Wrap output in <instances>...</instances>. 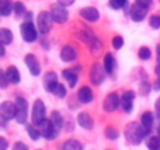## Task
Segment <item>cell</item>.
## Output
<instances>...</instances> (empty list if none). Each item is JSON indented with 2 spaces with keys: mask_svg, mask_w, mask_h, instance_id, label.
I'll return each mask as SVG.
<instances>
[{
  "mask_svg": "<svg viewBox=\"0 0 160 150\" xmlns=\"http://www.w3.org/2000/svg\"><path fill=\"white\" fill-rule=\"evenodd\" d=\"M124 135L127 138V140L133 146H138L143 142L145 138H148L146 131L143 129V126L138 122H129L125 126Z\"/></svg>",
  "mask_w": 160,
  "mask_h": 150,
  "instance_id": "obj_1",
  "label": "cell"
},
{
  "mask_svg": "<svg viewBox=\"0 0 160 150\" xmlns=\"http://www.w3.org/2000/svg\"><path fill=\"white\" fill-rule=\"evenodd\" d=\"M31 119L35 126H39L45 119H47V108L42 100H35L32 105V112H31Z\"/></svg>",
  "mask_w": 160,
  "mask_h": 150,
  "instance_id": "obj_2",
  "label": "cell"
},
{
  "mask_svg": "<svg viewBox=\"0 0 160 150\" xmlns=\"http://www.w3.org/2000/svg\"><path fill=\"white\" fill-rule=\"evenodd\" d=\"M16 121L20 125H24L28 119V101L24 97L16 98Z\"/></svg>",
  "mask_w": 160,
  "mask_h": 150,
  "instance_id": "obj_3",
  "label": "cell"
},
{
  "mask_svg": "<svg viewBox=\"0 0 160 150\" xmlns=\"http://www.w3.org/2000/svg\"><path fill=\"white\" fill-rule=\"evenodd\" d=\"M52 24H53V18L49 11H41L38 14V17H37V28H38V31L42 35L49 32L51 28H52Z\"/></svg>",
  "mask_w": 160,
  "mask_h": 150,
  "instance_id": "obj_4",
  "label": "cell"
},
{
  "mask_svg": "<svg viewBox=\"0 0 160 150\" xmlns=\"http://www.w3.org/2000/svg\"><path fill=\"white\" fill-rule=\"evenodd\" d=\"M49 13L53 18V22H56V24H63V22H66L68 20H69L68 8L65 7L63 4H61V3H53V4L51 6Z\"/></svg>",
  "mask_w": 160,
  "mask_h": 150,
  "instance_id": "obj_5",
  "label": "cell"
},
{
  "mask_svg": "<svg viewBox=\"0 0 160 150\" xmlns=\"http://www.w3.org/2000/svg\"><path fill=\"white\" fill-rule=\"evenodd\" d=\"M105 69H104V65H101L100 62H94L91 65V69H90V81L91 84L94 86H100V84L104 81L105 79Z\"/></svg>",
  "mask_w": 160,
  "mask_h": 150,
  "instance_id": "obj_6",
  "label": "cell"
},
{
  "mask_svg": "<svg viewBox=\"0 0 160 150\" xmlns=\"http://www.w3.org/2000/svg\"><path fill=\"white\" fill-rule=\"evenodd\" d=\"M148 8H149L148 6L142 4V3H139V2L133 3L129 8V16H131V18H132V21H135V22L143 21L148 14Z\"/></svg>",
  "mask_w": 160,
  "mask_h": 150,
  "instance_id": "obj_7",
  "label": "cell"
},
{
  "mask_svg": "<svg viewBox=\"0 0 160 150\" xmlns=\"http://www.w3.org/2000/svg\"><path fill=\"white\" fill-rule=\"evenodd\" d=\"M21 36L25 42H34L38 38L37 27L32 24V21H24L21 24Z\"/></svg>",
  "mask_w": 160,
  "mask_h": 150,
  "instance_id": "obj_8",
  "label": "cell"
},
{
  "mask_svg": "<svg viewBox=\"0 0 160 150\" xmlns=\"http://www.w3.org/2000/svg\"><path fill=\"white\" fill-rule=\"evenodd\" d=\"M39 131H41V135L42 138H45L47 140H53L58 138L59 135V131L53 126V123L51 122V119H45L41 125L38 126Z\"/></svg>",
  "mask_w": 160,
  "mask_h": 150,
  "instance_id": "obj_9",
  "label": "cell"
},
{
  "mask_svg": "<svg viewBox=\"0 0 160 150\" xmlns=\"http://www.w3.org/2000/svg\"><path fill=\"white\" fill-rule=\"evenodd\" d=\"M121 105V97L117 93H110L102 101V108L105 112H114Z\"/></svg>",
  "mask_w": 160,
  "mask_h": 150,
  "instance_id": "obj_10",
  "label": "cell"
},
{
  "mask_svg": "<svg viewBox=\"0 0 160 150\" xmlns=\"http://www.w3.org/2000/svg\"><path fill=\"white\" fill-rule=\"evenodd\" d=\"M0 118L4 122L16 118V104L10 103V101H4L0 104Z\"/></svg>",
  "mask_w": 160,
  "mask_h": 150,
  "instance_id": "obj_11",
  "label": "cell"
},
{
  "mask_svg": "<svg viewBox=\"0 0 160 150\" xmlns=\"http://www.w3.org/2000/svg\"><path fill=\"white\" fill-rule=\"evenodd\" d=\"M135 91L132 90H127V91L122 93L121 95V108L124 109V112L127 114H131L133 109V101H135Z\"/></svg>",
  "mask_w": 160,
  "mask_h": 150,
  "instance_id": "obj_12",
  "label": "cell"
},
{
  "mask_svg": "<svg viewBox=\"0 0 160 150\" xmlns=\"http://www.w3.org/2000/svg\"><path fill=\"white\" fill-rule=\"evenodd\" d=\"M24 62H25L28 70H30V73L32 76H39L41 75V66H39V62H38V59L35 58V55L28 53V55L25 56Z\"/></svg>",
  "mask_w": 160,
  "mask_h": 150,
  "instance_id": "obj_13",
  "label": "cell"
},
{
  "mask_svg": "<svg viewBox=\"0 0 160 150\" xmlns=\"http://www.w3.org/2000/svg\"><path fill=\"white\" fill-rule=\"evenodd\" d=\"M80 17L88 22H96L100 18V11L96 7H91V6L90 7H83L80 10Z\"/></svg>",
  "mask_w": 160,
  "mask_h": 150,
  "instance_id": "obj_14",
  "label": "cell"
},
{
  "mask_svg": "<svg viewBox=\"0 0 160 150\" xmlns=\"http://www.w3.org/2000/svg\"><path fill=\"white\" fill-rule=\"evenodd\" d=\"M79 69L76 70V67H72V69H65L63 72H62L63 79L68 81L69 87H72V89L76 87V84H78V81H79Z\"/></svg>",
  "mask_w": 160,
  "mask_h": 150,
  "instance_id": "obj_15",
  "label": "cell"
},
{
  "mask_svg": "<svg viewBox=\"0 0 160 150\" xmlns=\"http://www.w3.org/2000/svg\"><path fill=\"white\" fill-rule=\"evenodd\" d=\"M58 76L55 72H48L44 75V87L48 93H52L55 87L58 86Z\"/></svg>",
  "mask_w": 160,
  "mask_h": 150,
  "instance_id": "obj_16",
  "label": "cell"
},
{
  "mask_svg": "<svg viewBox=\"0 0 160 150\" xmlns=\"http://www.w3.org/2000/svg\"><path fill=\"white\" fill-rule=\"evenodd\" d=\"M153 123H155V115H153L150 111L143 112V114H142V117H141V125L143 126V129L146 131L148 136H149L150 132H152Z\"/></svg>",
  "mask_w": 160,
  "mask_h": 150,
  "instance_id": "obj_17",
  "label": "cell"
},
{
  "mask_svg": "<svg viewBox=\"0 0 160 150\" xmlns=\"http://www.w3.org/2000/svg\"><path fill=\"white\" fill-rule=\"evenodd\" d=\"M78 58V52L72 45H63L61 49V59L63 62H73Z\"/></svg>",
  "mask_w": 160,
  "mask_h": 150,
  "instance_id": "obj_18",
  "label": "cell"
},
{
  "mask_svg": "<svg viewBox=\"0 0 160 150\" xmlns=\"http://www.w3.org/2000/svg\"><path fill=\"white\" fill-rule=\"evenodd\" d=\"M93 98H94V94H93V91H91L90 87L83 86V87H80V89H79L78 100L82 104H90L91 101H93Z\"/></svg>",
  "mask_w": 160,
  "mask_h": 150,
  "instance_id": "obj_19",
  "label": "cell"
},
{
  "mask_svg": "<svg viewBox=\"0 0 160 150\" xmlns=\"http://www.w3.org/2000/svg\"><path fill=\"white\" fill-rule=\"evenodd\" d=\"M78 123L83 129H86V131H90V129H93V126H94L93 117H91L88 112H80L78 115Z\"/></svg>",
  "mask_w": 160,
  "mask_h": 150,
  "instance_id": "obj_20",
  "label": "cell"
},
{
  "mask_svg": "<svg viewBox=\"0 0 160 150\" xmlns=\"http://www.w3.org/2000/svg\"><path fill=\"white\" fill-rule=\"evenodd\" d=\"M115 67H117V60H115V56L112 53H105L104 56V69L107 72V75H112L115 72Z\"/></svg>",
  "mask_w": 160,
  "mask_h": 150,
  "instance_id": "obj_21",
  "label": "cell"
},
{
  "mask_svg": "<svg viewBox=\"0 0 160 150\" xmlns=\"http://www.w3.org/2000/svg\"><path fill=\"white\" fill-rule=\"evenodd\" d=\"M6 75H7V79L11 84H18L21 77H20V72L16 66H8L6 69Z\"/></svg>",
  "mask_w": 160,
  "mask_h": 150,
  "instance_id": "obj_22",
  "label": "cell"
},
{
  "mask_svg": "<svg viewBox=\"0 0 160 150\" xmlns=\"http://www.w3.org/2000/svg\"><path fill=\"white\" fill-rule=\"evenodd\" d=\"M13 10L14 4H11L10 0H0V16L2 17H8Z\"/></svg>",
  "mask_w": 160,
  "mask_h": 150,
  "instance_id": "obj_23",
  "label": "cell"
},
{
  "mask_svg": "<svg viewBox=\"0 0 160 150\" xmlns=\"http://www.w3.org/2000/svg\"><path fill=\"white\" fill-rule=\"evenodd\" d=\"M49 119H51V122L53 123V126H55V128L58 129L59 132H61V129L63 128V118H62L61 112H58V111H52V114H51Z\"/></svg>",
  "mask_w": 160,
  "mask_h": 150,
  "instance_id": "obj_24",
  "label": "cell"
},
{
  "mask_svg": "<svg viewBox=\"0 0 160 150\" xmlns=\"http://www.w3.org/2000/svg\"><path fill=\"white\" fill-rule=\"evenodd\" d=\"M0 42L3 45H10L13 42V32L8 28H0Z\"/></svg>",
  "mask_w": 160,
  "mask_h": 150,
  "instance_id": "obj_25",
  "label": "cell"
},
{
  "mask_svg": "<svg viewBox=\"0 0 160 150\" xmlns=\"http://www.w3.org/2000/svg\"><path fill=\"white\" fill-rule=\"evenodd\" d=\"M88 48H90V52L93 53L94 56H97L102 51V42L100 41L98 38H96V36H94V38L88 42Z\"/></svg>",
  "mask_w": 160,
  "mask_h": 150,
  "instance_id": "obj_26",
  "label": "cell"
},
{
  "mask_svg": "<svg viewBox=\"0 0 160 150\" xmlns=\"http://www.w3.org/2000/svg\"><path fill=\"white\" fill-rule=\"evenodd\" d=\"M62 150H83V145L76 139H69L63 143Z\"/></svg>",
  "mask_w": 160,
  "mask_h": 150,
  "instance_id": "obj_27",
  "label": "cell"
},
{
  "mask_svg": "<svg viewBox=\"0 0 160 150\" xmlns=\"http://www.w3.org/2000/svg\"><path fill=\"white\" fill-rule=\"evenodd\" d=\"M27 133H28V136H30L32 140H38L39 138L42 136L39 128H37L34 123H32V125H27Z\"/></svg>",
  "mask_w": 160,
  "mask_h": 150,
  "instance_id": "obj_28",
  "label": "cell"
},
{
  "mask_svg": "<svg viewBox=\"0 0 160 150\" xmlns=\"http://www.w3.org/2000/svg\"><path fill=\"white\" fill-rule=\"evenodd\" d=\"M148 149L149 150H160V138L159 136H150L148 138Z\"/></svg>",
  "mask_w": 160,
  "mask_h": 150,
  "instance_id": "obj_29",
  "label": "cell"
},
{
  "mask_svg": "<svg viewBox=\"0 0 160 150\" xmlns=\"http://www.w3.org/2000/svg\"><path fill=\"white\" fill-rule=\"evenodd\" d=\"M104 135H105V138L110 140H117L119 138V132L117 131L114 126H107L104 131Z\"/></svg>",
  "mask_w": 160,
  "mask_h": 150,
  "instance_id": "obj_30",
  "label": "cell"
},
{
  "mask_svg": "<svg viewBox=\"0 0 160 150\" xmlns=\"http://www.w3.org/2000/svg\"><path fill=\"white\" fill-rule=\"evenodd\" d=\"M108 6H110L112 10H119V8H127L128 6V0H110L108 2Z\"/></svg>",
  "mask_w": 160,
  "mask_h": 150,
  "instance_id": "obj_31",
  "label": "cell"
},
{
  "mask_svg": "<svg viewBox=\"0 0 160 150\" xmlns=\"http://www.w3.org/2000/svg\"><path fill=\"white\" fill-rule=\"evenodd\" d=\"M52 94H55L58 98H65L66 97V94H68V90H66V87H65L63 84L58 83V86L55 87V90L52 91Z\"/></svg>",
  "mask_w": 160,
  "mask_h": 150,
  "instance_id": "obj_32",
  "label": "cell"
},
{
  "mask_svg": "<svg viewBox=\"0 0 160 150\" xmlns=\"http://www.w3.org/2000/svg\"><path fill=\"white\" fill-rule=\"evenodd\" d=\"M138 56L142 60H148V59H150V56H152V52H150V49L148 46H142L141 49L138 51Z\"/></svg>",
  "mask_w": 160,
  "mask_h": 150,
  "instance_id": "obj_33",
  "label": "cell"
},
{
  "mask_svg": "<svg viewBox=\"0 0 160 150\" xmlns=\"http://www.w3.org/2000/svg\"><path fill=\"white\" fill-rule=\"evenodd\" d=\"M111 44H112V48H114V49L118 51V49H121V48L124 46V38H122L121 35H117V36H114V38H112Z\"/></svg>",
  "mask_w": 160,
  "mask_h": 150,
  "instance_id": "obj_34",
  "label": "cell"
},
{
  "mask_svg": "<svg viewBox=\"0 0 160 150\" xmlns=\"http://www.w3.org/2000/svg\"><path fill=\"white\" fill-rule=\"evenodd\" d=\"M150 90H152V86H150L149 81H143V83L141 84V87H139V93H141V95H148L150 93Z\"/></svg>",
  "mask_w": 160,
  "mask_h": 150,
  "instance_id": "obj_35",
  "label": "cell"
},
{
  "mask_svg": "<svg viewBox=\"0 0 160 150\" xmlns=\"http://www.w3.org/2000/svg\"><path fill=\"white\" fill-rule=\"evenodd\" d=\"M14 13H16L17 16H24V14L27 13V10H25V6L22 4V3H20V2L14 3Z\"/></svg>",
  "mask_w": 160,
  "mask_h": 150,
  "instance_id": "obj_36",
  "label": "cell"
},
{
  "mask_svg": "<svg viewBox=\"0 0 160 150\" xmlns=\"http://www.w3.org/2000/svg\"><path fill=\"white\" fill-rule=\"evenodd\" d=\"M149 24H150V27H152V28L159 30V28H160V16H158V14L152 16L149 18Z\"/></svg>",
  "mask_w": 160,
  "mask_h": 150,
  "instance_id": "obj_37",
  "label": "cell"
},
{
  "mask_svg": "<svg viewBox=\"0 0 160 150\" xmlns=\"http://www.w3.org/2000/svg\"><path fill=\"white\" fill-rule=\"evenodd\" d=\"M8 83H10V81H8L6 72L0 70V89H6V87L8 86Z\"/></svg>",
  "mask_w": 160,
  "mask_h": 150,
  "instance_id": "obj_38",
  "label": "cell"
},
{
  "mask_svg": "<svg viewBox=\"0 0 160 150\" xmlns=\"http://www.w3.org/2000/svg\"><path fill=\"white\" fill-rule=\"evenodd\" d=\"M13 150H28V148H27V145H25V143L17 142V143H14Z\"/></svg>",
  "mask_w": 160,
  "mask_h": 150,
  "instance_id": "obj_39",
  "label": "cell"
},
{
  "mask_svg": "<svg viewBox=\"0 0 160 150\" xmlns=\"http://www.w3.org/2000/svg\"><path fill=\"white\" fill-rule=\"evenodd\" d=\"M8 149V142L3 136H0V150H7Z\"/></svg>",
  "mask_w": 160,
  "mask_h": 150,
  "instance_id": "obj_40",
  "label": "cell"
},
{
  "mask_svg": "<svg viewBox=\"0 0 160 150\" xmlns=\"http://www.w3.org/2000/svg\"><path fill=\"white\" fill-rule=\"evenodd\" d=\"M155 111H156V118L160 119V97L156 100V104H155Z\"/></svg>",
  "mask_w": 160,
  "mask_h": 150,
  "instance_id": "obj_41",
  "label": "cell"
},
{
  "mask_svg": "<svg viewBox=\"0 0 160 150\" xmlns=\"http://www.w3.org/2000/svg\"><path fill=\"white\" fill-rule=\"evenodd\" d=\"M75 2H76V0H58V3H61V4H63L65 7H69V6H72Z\"/></svg>",
  "mask_w": 160,
  "mask_h": 150,
  "instance_id": "obj_42",
  "label": "cell"
},
{
  "mask_svg": "<svg viewBox=\"0 0 160 150\" xmlns=\"http://www.w3.org/2000/svg\"><path fill=\"white\" fill-rule=\"evenodd\" d=\"M153 90H155V91H160V77H158V80L153 84Z\"/></svg>",
  "mask_w": 160,
  "mask_h": 150,
  "instance_id": "obj_43",
  "label": "cell"
},
{
  "mask_svg": "<svg viewBox=\"0 0 160 150\" xmlns=\"http://www.w3.org/2000/svg\"><path fill=\"white\" fill-rule=\"evenodd\" d=\"M6 55V49H4V45L0 42V58H3V56Z\"/></svg>",
  "mask_w": 160,
  "mask_h": 150,
  "instance_id": "obj_44",
  "label": "cell"
},
{
  "mask_svg": "<svg viewBox=\"0 0 160 150\" xmlns=\"http://www.w3.org/2000/svg\"><path fill=\"white\" fill-rule=\"evenodd\" d=\"M136 2H139V3H142V4H145V6H148L149 7L150 4H152V0H136Z\"/></svg>",
  "mask_w": 160,
  "mask_h": 150,
  "instance_id": "obj_45",
  "label": "cell"
},
{
  "mask_svg": "<svg viewBox=\"0 0 160 150\" xmlns=\"http://www.w3.org/2000/svg\"><path fill=\"white\" fill-rule=\"evenodd\" d=\"M156 56H158V63L160 65V44L156 46Z\"/></svg>",
  "mask_w": 160,
  "mask_h": 150,
  "instance_id": "obj_46",
  "label": "cell"
},
{
  "mask_svg": "<svg viewBox=\"0 0 160 150\" xmlns=\"http://www.w3.org/2000/svg\"><path fill=\"white\" fill-rule=\"evenodd\" d=\"M155 72H156V76H158V77H160V65H159V63H158V66H156Z\"/></svg>",
  "mask_w": 160,
  "mask_h": 150,
  "instance_id": "obj_47",
  "label": "cell"
},
{
  "mask_svg": "<svg viewBox=\"0 0 160 150\" xmlns=\"http://www.w3.org/2000/svg\"><path fill=\"white\" fill-rule=\"evenodd\" d=\"M158 136L160 138V123H159V126H158Z\"/></svg>",
  "mask_w": 160,
  "mask_h": 150,
  "instance_id": "obj_48",
  "label": "cell"
}]
</instances>
